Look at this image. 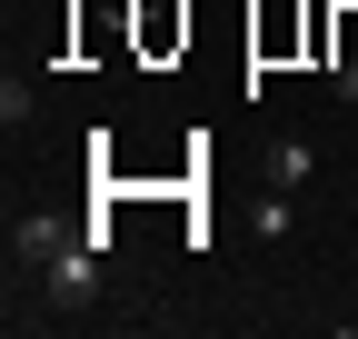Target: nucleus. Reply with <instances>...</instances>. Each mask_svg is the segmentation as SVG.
Returning a JSON list of instances; mask_svg holds the SVG:
<instances>
[{"label": "nucleus", "instance_id": "1", "mask_svg": "<svg viewBox=\"0 0 358 339\" xmlns=\"http://www.w3.org/2000/svg\"><path fill=\"white\" fill-rule=\"evenodd\" d=\"M80 230L60 220V209H20V230H10V260H30V270H50L60 249H70Z\"/></svg>", "mask_w": 358, "mask_h": 339}, {"label": "nucleus", "instance_id": "2", "mask_svg": "<svg viewBox=\"0 0 358 339\" xmlns=\"http://www.w3.org/2000/svg\"><path fill=\"white\" fill-rule=\"evenodd\" d=\"M259 170H268V190H308L319 150H308V140H268V150H259Z\"/></svg>", "mask_w": 358, "mask_h": 339}]
</instances>
